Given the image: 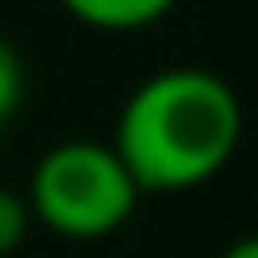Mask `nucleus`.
Returning a JSON list of instances; mask_svg holds the SVG:
<instances>
[{"mask_svg":"<svg viewBox=\"0 0 258 258\" xmlns=\"http://www.w3.org/2000/svg\"><path fill=\"white\" fill-rule=\"evenodd\" d=\"M244 105L211 67H163L129 91L115 120V158L144 191H191L230 167Z\"/></svg>","mask_w":258,"mask_h":258,"instance_id":"1","label":"nucleus"},{"mask_svg":"<svg viewBox=\"0 0 258 258\" xmlns=\"http://www.w3.org/2000/svg\"><path fill=\"white\" fill-rule=\"evenodd\" d=\"M29 215L62 239L91 244L124 230L139 206V186L124 172L110 144L101 139H62L29 172Z\"/></svg>","mask_w":258,"mask_h":258,"instance_id":"2","label":"nucleus"},{"mask_svg":"<svg viewBox=\"0 0 258 258\" xmlns=\"http://www.w3.org/2000/svg\"><path fill=\"white\" fill-rule=\"evenodd\" d=\"M67 15L91 29H144L167 15V0H67Z\"/></svg>","mask_w":258,"mask_h":258,"instance_id":"3","label":"nucleus"},{"mask_svg":"<svg viewBox=\"0 0 258 258\" xmlns=\"http://www.w3.org/2000/svg\"><path fill=\"white\" fill-rule=\"evenodd\" d=\"M29 225H34V215H29L24 191H15V186H0V258L15 253L19 244H24Z\"/></svg>","mask_w":258,"mask_h":258,"instance_id":"4","label":"nucleus"},{"mask_svg":"<svg viewBox=\"0 0 258 258\" xmlns=\"http://www.w3.org/2000/svg\"><path fill=\"white\" fill-rule=\"evenodd\" d=\"M19 96H24V62H19V53L10 48V38L0 34V124L10 120Z\"/></svg>","mask_w":258,"mask_h":258,"instance_id":"5","label":"nucleus"},{"mask_svg":"<svg viewBox=\"0 0 258 258\" xmlns=\"http://www.w3.org/2000/svg\"><path fill=\"white\" fill-rule=\"evenodd\" d=\"M220 258H258V234H244V239H234Z\"/></svg>","mask_w":258,"mask_h":258,"instance_id":"6","label":"nucleus"},{"mask_svg":"<svg viewBox=\"0 0 258 258\" xmlns=\"http://www.w3.org/2000/svg\"><path fill=\"white\" fill-rule=\"evenodd\" d=\"M0 129H5V124H0Z\"/></svg>","mask_w":258,"mask_h":258,"instance_id":"7","label":"nucleus"}]
</instances>
